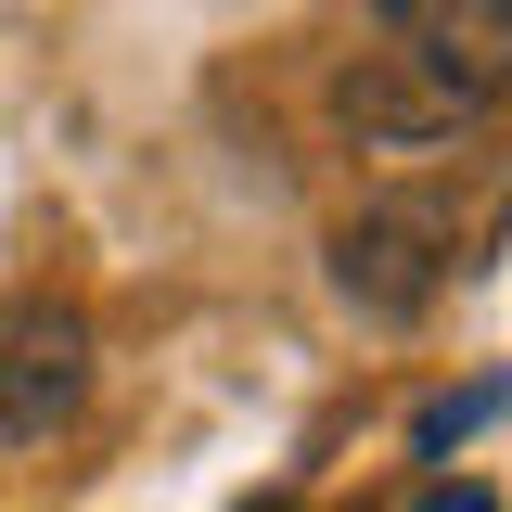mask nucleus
Instances as JSON below:
<instances>
[{
    "label": "nucleus",
    "mask_w": 512,
    "mask_h": 512,
    "mask_svg": "<svg viewBox=\"0 0 512 512\" xmlns=\"http://www.w3.org/2000/svg\"><path fill=\"white\" fill-rule=\"evenodd\" d=\"M448 205H359L346 231H333V295L372 320H423L448 295Z\"/></svg>",
    "instance_id": "obj_1"
},
{
    "label": "nucleus",
    "mask_w": 512,
    "mask_h": 512,
    "mask_svg": "<svg viewBox=\"0 0 512 512\" xmlns=\"http://www.w3.org/2000/svg\"><path fill=\"white\" fill-rule=\"evenodd\" d=\"M333 116L359 128V154H448L487 103H474V90H448L436 64H410V52H359L346 77H333Z\"/></svg>",
    "instance_id": "obj_2"
},
{
    "label": "nucleus",
    "mask_w": 512,
    "mask_h": 512,
    "mask_svg": "<svg viewBox=\"0 0 512 512\" xmlns=\"http://www.w3.org/2000/svg\"><path fill=\"white\" fill-rule=\"evenodd\" d=\"M77 397H90V320L52 308V295H26L0 320V436L39 448L52 423H77Z\"/></svg>",
    "instance_id": "obj_3"
},
{
    "label": "nucleus",
    "mask_w": 512,
    "mask_h": 512,
    "mask_svg": "<svg viewBox=\"0 0 512 512\" xmlns=\"http://www.w3.org/2000/svg\"><path fill=\"white\" fill-rule=\"evenodd\" d=\"M384 26H397V52L436 64L448 90H500L512 77V0H384Z\"/></svg>",
    "instance_id": "obj_4"
},
{
    "label": "nucleus",
    "mask_w": 512,
    "mask_h": 512,
    "mask_svg": "<svg viewBox=\"0 0 512 512\" xmlns=\"http://www.w3.org/2000/svg\"><path fill=\"white\" fill-rule=\"evenodd\" d=\"M423 512H500V500H487V487H461V474H448V487H423Z\"/></svg>",
    "instance_id": "obj_5"
},
{
    "label": "nucleus",
    "mask_w": 512,
    "mask_h": 512,
    "mask_svg": "<svg viewBox=\"0 0 512 512\" xmlns=\"http://www.w3.org/2000/svg\"><path fill=\"white\" fill-rule=\"evenodd\" d=\"M244 512H295V500H244Z\"/></svg>",
    "instance_id": "obj_6"
}]
</instances>
